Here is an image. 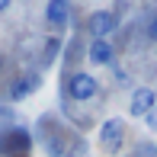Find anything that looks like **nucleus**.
I'll use <instances>...</instances> for the list:
<instances>
[{
	"label": "nucleus",
	"instance_id": "obj_1",
	"mask_svg": "<svg viewBox=\"0 0 157 157\" xmlns=\"http://www.w3.org/2000/svg\"><path fill=\"white\" fill-rule=\"evenodd\" d=\"M61 93L67 103H90V99L99 96V80L93 74H87V71H67V77L61 83Z\"/></svg>",
	"mask_w": 157,
	"mask_h": 157
},
{
	"label": "nucleus",
	"instance_id": "obj_2",
	"mask_svg": "<svg viewBox=\"0 0 157 157\" xmlns=\"http://www.w3.org/2000/svg\"><path fill=\"white\" fill-rule=\"evenodd\" d=\"M32 151V132L23 125H6L3 132H0V154L10 157V154H19L26 157Z\"/></svg>",
	"mask_w": 157,
	"mask_h": 157
},
{
	"label": "nucleus",
	"instance_id": "obj_3",
	"mask_svg": "<svg viewBox=\"0 0 157 157\" xmlns=\"http://www.w3.org/2000/svg\"><path fill=\"white\" fill-rule=\"evenodd\" d=\"M125 135H128V128H125V119L112 116V119H106V122L99 125L96 138H99V147H103L106 154H119V151L125 147Z\"/></svg>",
	"mask_w": 157,
	"mask_h": 157
},
{
	"label": "nucleus",
	"instance_id": "obj_4",
	"mask_svg": "<svg viewBox=\"0 0 157 157\" xmlns=\"http://www.w3.org/2000/svg\"><path fill=\"white\" fill-rule=\"evenodd\" d=\"M122 26V16H116L112 10H96L87 16V32L90 39H112Z\"/></svg>",
	"mask_w": 157,
	"mask_h": 157
},
{
	"label": "nucleus",
	"instance_id": "obj_5",
	"mask_svg": "<svg viewBox=\"0 0 157 157\" xmlns=\"http://www.w3.org/2000/svg\"><path fill=\"white\" fill-rule=\"evenodd\" d=\"M39 87H42V74H39V71H26V74H19L16 80L6 83L3 96L10 99V103H23V99H29Z\"/></svg>",
	"mask_w": 157,
	"mask_h": 157
},
{
	"label": "nucleus",
	"instance_id": "obj_6",
	"mask_svg": "<svg viewBox=\"0 0 157 157\" xmlns=\"http://www.w3.org/2000/svg\"><path fill=\"white\" fill-rule=\"evenodd\" d=\"M45 23L55 29V35H61L71 26V3L67 0H48L45 3Z\"/></svg>",
	"mask_w": 157,
	"mask_h": 157
},
{
	"label": "nucleus",
	"instance_id": "obj_7",
	"mask_svg": "<svg viewBox=\"0 0 157 157\" xmlns=\"http://www.w3.org/2000/svg\"><path fill=\"white\" fill-rule=\"evenodd\" d=\"M87 58H90V64H96V67H112V64H116V42L93 39L87 45Z\"/></svg>",
	"mask_w": 157,
	"mask_h": 157
},
{
	"label": "nucleus",
	"instance_id": "obj_8",
	"mask_svg": "<svg viewBox=\"0 0 157 157\" xmlns=\"http://www.w3.org/2000/svg\"><path fill=\"white\" fill-rule=\"evenodd\" d=\"M154 106L157 103H154V90L151 87H135L132 96H128V116L132 119H144Z\"/></svg>",
	"mask_w": 157,
	"mask_h": 157
},
{
	"label": "nucleus",
	"instance_id": "obj_9",
	"mask_svg": "<svg viewBox=\"0 0 157 157\" xmlns=\"http://www.w3.org/2000/svg\"><path fill=\"white\" fill-rule=\"evenodd\" d=\"M61 55H64V35H48V39H45V45H42V55H39L42 71H45V67H52L55 61H61Z\"/></svg>",
	"mask_w": 157,
	"mask_h": 157
},
{
	"label": "nucleus",
	"instance_id": "obj_10",
	"mask_svg": "<svg viewBox=\"0 0 157 157\" xmlns=\"http://www.w3.org/2000/svg\"><path fill=\"white\" fill-rule=\"evenodd\" d=\"M64 48H67V52L61 55L64 64L77 71V61H83V58H87V45H83V39H80V35H74L71 42H64Z\"/></svg>",
	"mask_w": 157,
	"mask_h": 157
},
{
	"label": "nucleus",
	"instance_id": "obj_11",
	"mask_svg": "<svg viewBox=\"0 0 157 157\" xmlns=\"http://www.w3.org/2000/svg\"><path fill=\"white\" fill-rule=\"evenodd\" d=\"M144 35H147V42H157V16H151V19H147Z\"/></svg>",
	"mask_w": 157,
	"mask_h": 157
},
{
	"label": "nucleus",
	"instance_id": "obj_12",
	"mask_svg": "<svg viewBox=\"0 0 157 157\" xmlns=\"http://www.w3.org/2000/svg\"><path fill=\"white\" fill-rule=\"evenodd\" d=\"M144 125L151 128V132H157V106H154V109H151V112L144 116Z\"/></svg>",
	"mask_w": 157,
	"mask_h": 157
},
{
	"label": "nucleus",
	"instance_id": "obj_13",
	"mask_svg": "<svg viewBox=\"0 0 157 157\" xmlns=\"http://www.w3.org/2000/svg\"><path fill=\"white\" fill-rule=\"evenodd\" d=\"M10 10V3H6V0H0V13H6Z\"/></svg>",
	"mask_w": 157,
	"mask_h": 157
},
{
	"label": "nucleus",
	"instance_id": "obj_14",
	"mask_svg": "<svg viewBox=\"0 0 157 157\" xmlns=\"http://www.w3.org/2000/svg\"><path fill=\"white\" fill-rule=\"evenodd\" d=\"M151 90H154V103H157V87H151Z\"/></svg>",
	"mask_w": 157,
	"mask_h": 157
}]
</instances>
